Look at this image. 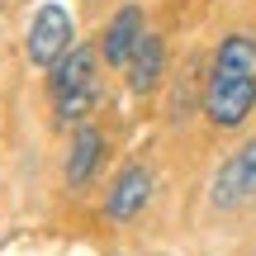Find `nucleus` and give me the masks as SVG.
<instances>
[{
	"label": "nucleus",
	"instance_id": "nucleus-5",
	"mask_svg": "<svg viewBox=\"0 0 256 256\" xmlns=\"http://www.w3.org/2000/svg\"><path fill=\"white\" fill-rule=\"evenodd\" d=\"M147 200H152V171H147L142 162H128L124 171L114 176V185H110L104 218H114V223H133L138 214L147 209Z\"/></svg>",
	"mask_w": 256,
	"mask_h": 256
},
{
	"label": "nucleus",
	"instance_id": "nucleus-3",
	"mask_svg": "<svg viewBox=\"0 0 256 256\" xmlns=\"http://www.w3.org/2000/svg\"><path fill=\"white\" fill-rule=\"evenodd\" d=\"M72 48H76L72 10H66V5H57V0L38 5L34 24H28V38H24V57H28V66H38V72H52V66L62 62Z\"/></svg>",
	"mask_w": 256,
	"mask_h": 256
},
{
	"label": "nucleus",
	"instance_id": "nucleus-4",
	"mask_svg": "<svg viewBox=\"0 0 256 256\" xmlns=\"http://www.w3.org/2000/svg\"><path fill=\"white\" fill-rule=\"evenodd\" d=\"M256 200V138L238 147V152L223 156V166L214 171V185H209V204L218 214H238Z\"/></svg>",
	"mask_w": 256,
	"mask_h": 256
},
{
	"label": "nucleus",
	"instance_id": "nucleus-8",
	"mask_svg": "<svg viewBox=\"0 0 256 256\" xmlns=\"http://www.w3.org/2000/svg\"><path fill=\"white\" fill-rule=\"evenodd\" d=\"M162 72H166V43H162L156 34H147L142 43H138L133 62L124 66V76H128V90H133V95H147V90H156V86H162Z\"/></svg>",
	"mask_w": 256,
	"mask_h": 256
},
{
	"label": "nucleus",
	"instance_id": "nucleus-6",
	"mask_svg": "<svg viewBox=\"0 0 256 256\" xmlns=\"http://www.w3.org/2000/svg\"><path fill=\"white\" fill-rule=\"evenodd\" d=\"M142 38H147V28H142V5H124V10H114L110 24H104V34H100V62L128 66Z\"/></svg>",
	"mask_w": 256,
	"mask_h": 256
},
{
	"label": "nucleus",
	"instance_id": "nucleus-7",
	"mask_svg": "<svg viewBox=\"0 0 256 256\" xmlns=\"http://www.w3.org/2000/svg\"><path fill=\"white\" fill-rule=\"evenodd\" d=\"M100 162H104V133L95 124H76L72 128V147H66V166H62L66 185L81 190V185L100 171Z\"/></svg>",
	"mask_w": 256,
	"mask_h": 256
},
{
	"label": "nucleus",
	"instance_id": "nucleus-1",
	"mask_svg": "<svg viewBox=\"0 0 256 256\" xmlns=\"http://www.w3.org/2000/svg\"><path fill=\"white\" fill-rule=\"evenodd\" d=\"M48 95H52L57 124H86V114L100 100V52L76 43L72 52L48 72Z\"/></svg>",
	"mask_w": 256,
	"mask_h": 256
},
{
	"label": "nucleus",
	"instance_id": "nucleus-9",
	"mask_svg": "<svg viewBox=\"0 0 256 256\" xmlns=\"http://www.w3.org/2000/svg\"><path fill=\"white\" fill-rule=\"evenodd\" d=\"M214 66H228V72H256V38L252 34H228L214 48Z\"/></svg>",
	"mask_w": 256,
	"mask_h": 256
},
{
	"label": "nucleus",
	"instance_id": "nucleus-2",
	"mask_svg": "<svg viewBox=\"0 0 256 256\" xmlns=\"http://www.w3.org/2000/svg\"><path fill=\"white\" fill-rule=\"evenodd\" d=\"M200 110L214 128H242L256 110V72H228V66H214L209 81H204Z\"/></svg>",
	"mask_w": 256,
	"mask_h": 256
}]
</instances>
